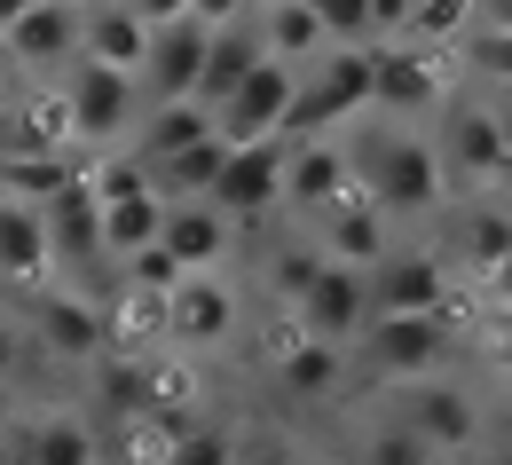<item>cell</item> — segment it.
<instances>
[{
    "label": "cell",
    "instance_id": "cell-1",
    "mask_svg": "<svg viewBox=\"0 0 512 465\" xmlns=\"http://www.w3.org/2000/svg\"><path fill=\"white\" fill-rule=\"evenodd\" d=\"M339 142H347L355 190L379 205V213H434V205H442V190H449L442 150H434V134H418L410 119H394V111L347 119Z\"/></svg>",
    "mask_w": 512,
    "mask_h": 465
},
{
    "label": "cell",
    "instance_id": "cell-2",
    "mask_svg": "<svg viewBox=\"0 0 512 465\" xmlns=\"http://www.w3.org/2000/svg\"><path fill=\"white\" fill-rule=\"evenodd\" d=\"M56 103H64V134L79 150H119L142 119V87H134V71L119 64H95V56H71L56 71Z\"/></svg>",
    "mask_w": 512,
    "mask_h": 465
},
{
    "label": "cell",
    "instance_id": "cell-3",
    "mask_svg": "<svg viewBox=\"0 0 512 465\" xmlns=\"http://www.w3.org/2000/svg\"><path fill=\"white\" fill-rule=\"evenodd\" d=\"M371 111V48H323L316 64H300V87H292V111H284V142L300 134H339L347 119Z\"/></svg>",
    "mask_w": 512,
    "mask_h": 465
},
{
    "label": "cell",
    "instance_id": "cell-4",
    "mask_svg": "<svg viewBox=\"0 0 512 465\" xmlns=\"http://www.w3.org/2000/svg\"><path fill=\"white\" fill-rule=\"evenodd\" d=\"M363 363L379 371L386 387H410V379H434L457 347L449 308H418V316H363Z\"/></svg>",
    "mask_w": 512,
    "mask_h": 465
},
{
    "label": "cell",
    "instance_id": "cell-5",
    "mask_svg": "<svg viewBox=\"0 0 512 465\" xmlns=\"http://www.w3.org/2000/svg\"><path fill=\"white\" fill-rule=\"evenodd\" d=\"M40 213H48V276L95 292V276L111 268V253H103V213H95L87 174H71L56 198H40ZM95 300H103V292H95Z\"/></svg>",
    "mask_w": 512,
    "mask_h": 465
},
{
    "label": "cell",
    "instance_id": "cell-6",
    "mask_svg": "<svg viewBox=\"0 0 512 465\" xmlns=\"http://www.w3.org/2000/svg\"><path fill=\"white\" fill-rule=\"evenodd\" d=\"M442 95H449V64L434 40H402V32L371 40V103L379 111L418 119V111H442Z\"/></svg>",
    "mask_w": 512,
    "mask_h": 465
},
{
    "label": "cell",
    "instance_id": "cell-7",
    "mask_svg": "<svg viewBox=\"0 0 512 465\" xmlns=\"http://www.w3.org/2000/svg\"><path fill=\"white\" fill-rule=\"evenodd\" d=\"M24 339L40 347V355H64V363H95L111 332H103V300L95 292H79V284H40V292H24Z\"/></svg>",
    "mask_w": 512,
    "mask_h": 465
},
{
    "label": "cell",
    "instance_id": "cell-8",
    "mask_svg": "<svg viewBox=\"0 0 512 465\" xmlns=\"http://www.w3.org/2000/svg\"><path fill=\"white\" fill-rule=\"evenodd\" d=\"M434 150H442V174L465 182V190L512 182L505 134H497V119H489V103H473V95H442V134H434Z\"/></svg>",
    "mask_w": 512,
    "mask_h": 465
},
{
    "label": "cell",
    "instance_id": "cell-9",
    "mask_svg": "<svg viewBox=\"0 0 512 465\" xmlns=\"http://www.w3.org/2000/svg\"><path fill=\"white\" fill-rule=\"evenodd\" d=\"M205 32H213V16H158L150 24V40H142V64H134V87H142V103H174V95H197V71H205Z\"/></svg>",
    "mask_w": 512,
    "mask_h": 465
},
{
    "label": "cell",
    "instance_id": "cell-10",
    "mask_svg": "<svg viewBox=\"0 0 512 465\" xmlns=\"http://www.w3.org/2000/svg\"><path fill=\"white\" fill-rule=\"evenodd\" d=\"M8 465H103V434L87 410H8Z\"/></svg>",
    "mask_w": 512,
    "mask_h": 465
},
{
    "label": "cell",
    "instance_id": "cell-11",
    "mask_svg": "<svg viewBox=\"0 0 512 465\" xmlns=\"http://www.w3.org/2000/svg\"><path fill=\"white\" fill-rule=\"evenodd\" d=\"M205 198L221 205L229 221H260V213H276V205H284V134L229 142V158H221V174H213Z\"/></svg>",
    "mask_w": 512,
    "mask_h": 465
},
{
    "label": "cell",
    "instance_id": "cell-12",
    "mask_svg": "<svg viewBox=\"0 0 512 465\" xmlns=\"http://www.w3.org/2000/svg\"><path fill=\"white\" fill-rule=\"evenodd\" d=\"M292 87H300V64L284 56H260L221 103H213V127L229 142H260V134H284V111H292Z\"/></svg>",
    "mask_w": 512,
    "mask_h": 465
},
{
    "label": "cell",
    "instance_id": "cell-13",
    "mask_svg": "<svg viewBox=\"0 0 512 465\" xmlns=\"http://www.w3.org/2000/svg\"><path fill=\"white\" fill-rule=\"evenodd\" d=\"M0 40H8L16 79H56L79 56V0H32L24 16L0 24Z\"/></svg>",
    "mask_w": 512,
    "mask_h": 465
},
{
    "label": "cell",
    "instance_id": "cell-14",
    "mask_svg": "<svg viewBox=\"0 0 512 465\" xmlns=\"http://www.w3.org/2000/svg\"><path fill=\"white\" fill-rule=\"evenodd\" d=\"M402 426L426 442V450H449V458H465L473 442H481V402L465 395L457 379H410L402 387Z\"/></svg>",
    "mask_w": 512,
    "mask_h": 465
},
{
    "label": "cell",
    "instance_id": "cell-15",
    "mask_svg": "<svg viewBox=\"0 0 512 465\" xmlns=\"http://www.w3.org/2000/svg\"><path fill=\"white\" fill-rule=\"evenodd\" d=\"M237 332V292L213 276V268H182L166 284V347H221Z\"/></svg>",
    "mask_w": 512,
    "mask_h": 465
},
{
    "label": "cell",
    "instance_id": "cell-16",
    "mask_svg": "<svg viewBox=\"0 0 512 465\" xmlns=\"http://www.w3.org/2000/svg\"><path fill=\"white\" fill-rule=\"evenodd\" d=\"M300 221H308V245H316L323 261H355V268H371V261L386 253V213L363 198L355 182H347L339 198H323L316 213H300Z\"/></svg>",
    "mask_w": 512,
    "mask_h": 465
},
{
    "label": "cell",
    "instance_id": "cell-17",
    "mask_svg": "<svg viewBox=\"0 0 512 465\" xmlns=\"http://www.w3.org/2000/svg\"><path fill=\"white\" fill-rule=\"evenodd\" d=\"M363 300H371V316L449 308V268L434 253H379V261L363 268Z\"/></svg>",
    "mask_w": 512,
    "mask_h": 465
},
{
    "label": "cell",
    "instance_id": "cell-18",
    "mask_svg": "<svg viewBox=\"0 0 512 465\" xmlns=\"http://www.w3.org/2000/svg\"><path fill=\"white\" fill-rule=\"evenodd\" d=\"M292 316H300L316 339H355V332H363V316H371V300H363V268H355V261H316V276H308L300 300H292Z\"/></svg>",
    "mask_w": 512,
    "mask_h": 465
},
{
    "label": "cell",
    "instance_id": "cell-19",
    "mask_svg": "<svg viewBox=\"0 0 512 465\" xmlns=\"http://www.w3.org/2000/svg\"><path fill=\"white\" fill-rule=\"evenodd\" d=\"M48 284V213L40 198L0 190V292H40Z\"/></svg>",
    "mask_w": 512,
    "mask_h": 465
},
{
    "label": "cell",
    "instance_id": "cell-20",
    "mask_svg": "<svg viewBox=\"0 0 512 465\" xmlns=\"http://www.w3.org/2000/svg\"><path fill=\"white\" fill-rule=\"evenodd\" d=\"M347 182H355V166H347V142H339V134L284 142V205H292V213H316V205L339 198Z\"/></svg>",
    "mask_w": 512,
    "mask_h": 465
},
{
    "label": "cell",
    "instance_id": "cell-21",
    "mask_svg": "<svg viewBox=\"0 0 512 465\" xmlns=\"http://www.w3.org/2000/svg\"><path fill=\"white\" fill-rule=\"evenodd\" d=\"M158 245H166L182 268H213L221 253H229V213H221L213 198H166Z\"/></svg>",
    "mask_w": 512,
    "mask_h": 465
},
{
    "label": "cell",
    "instance_id": "cell-22",
    "mask_svg": "<svg viewBox=\"0 0 512 465\" xmlns=\"http://www.w3.org/2000/svg\"><path fill=\"white\" fill-rule=\"evenodd\" d=\"M142 40H150V24L134 16L127 0H79V56L134 71L142 64Z\"/></svg>",
    "mask_w": 512,
    "mask_h": 465
},
{
    "label": "cell",
    "instance_id": "cell-23",
    "mask_svg": "<svg viewBox=\"0 0 512 465\" xmlns=\"http://www.w3.org/2000/svg\"><path fill=\"white\" fill-rule=\"evenodd\" d=\"M197 134H213V111H205L197 95H174V103H142L127 150L142 158V166H158V158H174V150H182V142H197Z\"/></svg>",
    "mask_w": 512,
    "mask_h": 465
},
{
    "label": "cell",
    "instance_id": "cell-24",
    "mask_svg": "<svg viewBox=\"0 0 512 465\" xmlns=\"http://www.w3.org/2000/svg\"><path fill=\"white\" fill-rule=\"evenodd\" d=\"M95 213H103V253H111V268H119L127 253L158 245V213H166V198L142 182V190H111V198H95Z\"/></svg>",
    "mask_w": 512,
    "mask_h": 465
},
{
    "label": "cell",
    "instance_id": "cell-25",
    "mask_svg": "<svg viewBox=\"0 0 512 465\" xmlns=\"http://www.w3.org/2000/svg\"><path fill=\"white\" fill-rule=\"evenodd\" d=\"M253 24H260V48L284 56V64H316L323 48H331L308 0H253Z\"/></svg>",
    "mask_w": 512,
    "mask_h": 465
},
{
    "label": "cell",
    "instance_id": "cell-26",
    "mask_svg": "<svg viewBox=\"0 0 512 465\" xmlns=\"http://www.w3.org/2000/svg\"><path fill=\"white\" fill-rule=\"evenodd\" d=\"M221 158H229V134L213 127V134H197V142H182L174 158H158V166H150V190H158V198H205L213 174H221Z\"/></svg>",
    "mask_w": 512,
    "mask_h": 465
},
{
    "label": "cell",
    "instance_id": "cell-27",
    "mask_svg": "<svg viewBox=\"0 0 512 465\" xmlns=\"http://www.w3.org/2000/svg\"><path fill=\"white\" fill-rule=\"evenodd\" d=\"M71 174L79 166L64 150H0V190H16V198H56Z\"/></svg>",
    "mask_w": 512,
    "mask_h": 465
},
{
    "label": "cell",
    "instance_id": "cell-28",
    "mask_svg": "<svg viewBox=\"0 0 512 465\" xmlns=\"http://www.w3.org/2000/svg\"><path fill=\"white\" fill-rule=\"evenodd\" d=\"M457 64L473 79H512V24H465L457 32Z\"/></svg>",
    "mask_w": 512,
    "mask_h": 465
},
{
    "label": "cell",
    "instance_id": "cell-29",
    "mask_svg": "<svg viewBox=\"0 0 512 465\" xmlns=\"http://www.w3.org/2000/svg\"><path fill=\"white\" fill-rule=\"evenodd\" d=\"M457 253H465V268H473V276H481L489 261H505V253H512V213H497V205H473V213H465Z\"/></svg>",
    "mask_w": 512,
    "mask_h": 465
},
{
    "label": "cell",
    "instance_id": "cell-30",
    "mask_svg": "<svg viewBox=\"0 0 512 465\" xmlns=\"http://www.w3.org/2000/svg\"><path fill=\"white\" fill-rule=\"evenodd\" d=\"M323 24V40H339V48H371L379 40V24H371V0H308Z\"/></svg>",
    "mask_w": 512,
    "mask_h": 465
},
{
    "label": "cell",
    "instance_id": "cell-31",
    "mask_svg": "<svg viewBox=\"0 0 512 465\" xmlns=\"http://www.w3.org/2000/svg\"><path fill=\"white\" fill-rule=\"evenodd\" d=\"M473 355L489 363V371H512V308L505 300H481V316H473Z\"/></svg>",
    "mask_w": 512,
    "mask_h": 465
},
{
    "label": "cell",
    "instance_id": "cell-32",
    "mask_svg": "<svg viewBox=\"0 0 512 465\" xmlns=\"http://www.w3.org/2000/svg\"><path fill=\"white\" fill-rule=\"evenodd\" d=\"M229 458H237V442L221 426H174V442H166L158 465H229Z\"/></svg>",
    "mask_w": 512,
    "mask_h": 465
},
{
    "label": "cell",
    "instance_id": "cell-33",
    "mask_svg": "<svg viewBox=\"0 0 512 465\" xmlns=\"http://www.w3.org/2000/svg\"><path fill=\"white\" fill-rule=\"evenodd\" d=\"M316 245H308V237H300V245H284V253H276V261H268V292H276V300H284V308H292V300H300V284H308V276H316Z\"/></svg>",
    "mask_w": 512,
    "mask_h": 465
},
{
    "label": "cell",
    "instance_id": "cell-34",
    "mask_svg": "<svg viewBox=\"0 0 512 465\" xmlns=\"http://www.w3.org/2000/svg\"><path fill=\"white\" fill-rule=\"evenodd\" d=\"M426 458H434V450H426V442L394 418L386 434H371V442H363V458H355V465H426Z\"/></svg>",
    "mask_w": 512,
    "mask_h": 465
},
{
    "label": "cell",
    "instance_id": "cell-35",
    "mask_svg": "<svg viewBox=\"0 0 512 465\" xmlns=\"http://www.w3.org/2000/svg\"><path fill=\"white\" fill-rule=\"evenodd\" d=\"M24 347H32V339H24V316H8V308H0V387L16 379V363H24Z\"/></svg>",
    "mask_w": 512,
    "mask_h": 465
},
{
    "label": "cell",
    "instance_id": "cell-36",
    "mask_svg": "<svg viewBox=\"0 0 512 465\" xmlns=\"http://www.w3.org/2000/svg\"><path fill=\"white\" fill-rule=\"evenodd\" d=\"M481 87H489L481 103H489V119H497V134H505V150H512V79H481Z\"/></svg>",
    "mask_w": 512,
    "mask_h": 465
},
{
    "label": "cell",
    "instance_id": "cell-37",
    "mask_svg": "<svg viewBox=\"0 0 512 465\" xmlns=\"http://www.w3.org/2000/svg\"><path fill=\"white\" fill-rule=\"evenodd\" d=\"M229 465H300V458H292L284 442H237V458H229Z\"/></svg>",
    "mask_w": 512,
    "mask_h": 465
},
{
    "label": "cell",
    "instance_id": "cell-38",
    "mask_svg": "<svg viewBox=\"0 0 512 465\" xmlns=\"http://www.w3.org/2000/svg\"><path fill=\"white\" fill-rule=\"evenodd\" d=\"M481 300H505V308H512V253L481 268Z\"/></svg>",
    "mask_w": 512,
    "mask_h": 465
},
{
    "label": "cell",
    "instance_id": "cell-39",
    "mask_svg": "<svg viewBox=\"0 0 512 465\" xmlns=\"http://www.w3.org/2000/svg\"><path fill=\"white\" fill-rule=\"evenodd\" d=\"M371 24H379V40L402 32V24H410V0H371Z\"/></svg>",
    "mask_w": 512,
    "mask_h": 465
},
{
    "label": "cell",
    "instance_id": "cell-40",
    "mask_svg": "<svg viewBox=\"0 0 512 465\" xmlns=\"http://www.w3.org/2000/svg\"><path fill=\"white\" fill-rule=\"evenodd\" d=\"M134 16H142V24H158V16H182V8H190V0H127Z\"/></svg>",
    "mask_w": 512,
    "mask_h": 465
},
{
    "label": "cell",
    "instance_id": "cell-41",
    "mask_svg": "<svg viewBox=\"0 0 512 465\" xmlns=\"http://www.w3.org/2000/svg\"><path fill=\"white\" fill-rule=\"evenodd\" d=\"M473 24H512V0H473Z\"/></svg>",
    "mask_w": 512,
    "mask_h": 465
},
{
    "label": "cell",
    "instance_id": "cell-42",
    "mask_svg": "<svg viewBox=\"0 0 512 465\" xmlns=\"http://www.w3.org/2000/svg\"><path fill=\"white\" fill-rule=\"evenodd\" d=\"M489 465H512V426L497 434V458H489Z\"/></svg>",
    "mask_w": 512,
    "mask_h": 465
},
{
    "label": "cell",
    "instance_id": "cell-43",
    "mask_svg": "<svg viewBox=\"0 0 512 465\" xmlns=\"http://www.w3.org/2000/svg\"><path fill=\"white\" fill-rule=\"evenodd\" d=\"M24 8H32V0H0V24H8V16H24Z\"/></svg>",
    "mask_w": 512,
    "mask_h": 465
},
{
    "label": "cell",
    "instance_id": "cell-44",
    "mask_svg": "<svg viewBox=\"0 0 512 465\" xmlns=\"http://www.w3.org/2000/svg\"><path fill=\"white\" fill-rule=\"evenodd\" d=\"M8 79H16V64H8V40H0V87H8Z\"/></svg>",
    "mask_w": 512,
    "mask_h": 465
},
{
    "label": "cell",
    "instance_id": "cell-45",
    "mask_svg": "<svg viewBox=\"0 0 512 465\" xmlns=\"http://www.w3.org/2000/svg\"><path fill=\"white\" fill-rule=\"evenodd\" d=\"M0 450H8V402H0Z\"/></svg>",
    "mask_w": 512,
    "mask_h": 465
},
{
    "label": "cell",
    "instance_id": "cell-46",
    "mask_svg": "<svg viewBox=\"0 0 512 465\" xmlns=\"http://www.w3.org/2000/svg\"><path fill=\"white\" fill-rule=\"evenodd\" d=\"M426 465H457V458H449V450H434V458H426Z\"/></svg>",
    "mask_w": 512,
    "mask_h": 465
},
{
    "label": "cell",
    "instance_id": "cell-47",
    "mask_svg": "<svg viewBox=\"0 0 512 465\" xmlns=\"http://www.w3.org/2000/svg\"><path fill=\"white\" fill-rule=\"evenodd\" d=\"M0 465H8V450H0Z\"/></svg>",
    "mask_w": 512,
    "mask_h": 465
}]
</instances>
